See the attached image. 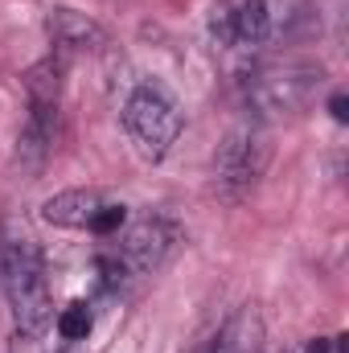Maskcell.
Masks as SVG:
<instances>
[{
  "mask_svg": "<svg viewBox=\"0 0 349 353\" xmlns=\"http://www.w3.org/2000/svg\"><path fill=\"white\" fill-rule=\"evenodd\" d=\"M325 87V66L304 54H279L255 66L243 83V99L259 119H283L312 107L317 90Z\"/></svg>",
  "mask_w": 349,
  "mask_h": 353,
  "instance_id": "3",
  "label": "cell"
},
{
  "mask_svg": "<svg viewBox=\"0 0 349 353\" xmlns=\"http://www.w3.org/2000/svg\"><path fill=\"white\" fill-rule=\"evenodd\" d=\"M317 29L308 0H214L210 37L222 50H267L296 46Z\"/></svg>",
  "mask_w": 349,
  "mask_h": 353,
  "instance_id": "1",
  "label": "cell"
},
{
  "mask_svg": "<svg viewBox=\"0 0 349 353\" xmlns=\"http://www.w3.org/2000/svg\"><path fill=\"white\" fill-rule=\"evenodd\" d=\"M115 259L123 267V275H152L177 255V247L185 243V230L165 214H148L123 226V234H115Z\"/></svg>",
  "mask_w": 349,
  "mask_h": 353,
  "instance_id": "5",
  "label": "cell"
},
{
  "mask_svg": "<svg viewBox=\"0 0 349 353\" xmlns=\"http://www.w3.org/2000/svg\"><path fill=\"white\" fill-rule=\"evenodd\" d=\"M346 337H341V333H337V337H317V341H312V345H308V353H346Z\"/></svg>",
  "mask_w": 349,
  "mask_h": 353,
  "instance_id": "10",
  "label": "cell"
},
{
  "mask_svg": "<svg viewBox=\"0 0 349 353\" xmlns=\"http://www.w3.org/2000/svg\"><path fill=\"white\" fill-rule=\"evenodd\" d=\"M267 169V140L255 128H235L214 157V189L222 201H243Z\"/></svg>",
  "mask_w": 349,
  "mask_h": 353,
  "instance_id": "6",
  "label": "cell"
},
{
  "mask_svg": "<svg viewBox=\"0 0 349 353\" xmlns=\"http://www.w3.org/2000/svg\"><path fill=\"white\" fill-rule=\"evenodd\" d=\"M0 283H4L17 329L29 333V337L46 333L50 321H54L46 259H41L37 239L12 218H0Z\"/></svg>",
  "mask_w": 349,
  "mask_h": 353,
  "instance_id": "2",
  "label": "cell"
},
{
  "mask_svg": "<svg viewBox=\"0 0 349 353\" xmlns=\"http://www.w3.org/2000/svg\"><path fill=\"white\" fill-rule=\"evenodd\" d=\"M346 107H349V103H346V94L337 90V94L329 99V111H333V119H337V123H346V119H349V111H346Z\"/></svg>",
  "mask_w": 349,
  "mask_h": 353,
  "instance_id": "11",
  "label": "cell"
},
{
  "mask_svg": "<svg viewBox=\"0 0 349 353\" xmlns=\"http://www.w3.org/2000/svg\"><path fill=\"white\" fill-rule=\"evenodd\" d=\"M107 205V197L99 189H66L41 201V222L62 226V230H90L99 210Z\"/></svg>",
  "mask_w": 349,
  "mask_h": 353,
  "instance_id": "8",
  "label": "cell"
},
{
  "mask_svg": "<svg viewBox=\"0 0 349 353\" xmlns=\"http://www.w3.org/2000/svg\"><path fill=\"white\" fill-rule=\"evenodd\" d=\"M181 107L161 83H140L123 103V132L144 161H165L181 136Z\"/></svg>",
  "mask_w": 349,
  "mask_h": 353,
  "instance_id": "4",
  "label": "cell"
},
{
  "mask_svg": "<svg viewBox=\"0 0 349 353\" xmlns=\"http://www.w3.org/2000/svg\"><path fill=\"white\" fill-rule=\"evenodd\" d=\"M58 333H62L66 341H83V337L90 333V308L87 304L62 308V312H58Z\"/></svg>",
  "mask_w": 349,
  "mask_h": 353,
  "instance_id": "9",
  "label": "cell"
},
{
  "mask_svg": "<svg viewBox=\"0 0 349 353\" xmlns=\"http://www.w3.org/2000/svg\"><path fill=\"white\" fill-rule=\"evenodd\" d=\"M46 33H50L54 54H58L62 62L74 58V54H94V50L107 46V29H103L94 17L79 12V8H50Z\"/></svg>",
  "mask_w": 349,
  "mask_h": 353,
  "instance_id": "7",
  "label": "cell"
}]
</instances>
